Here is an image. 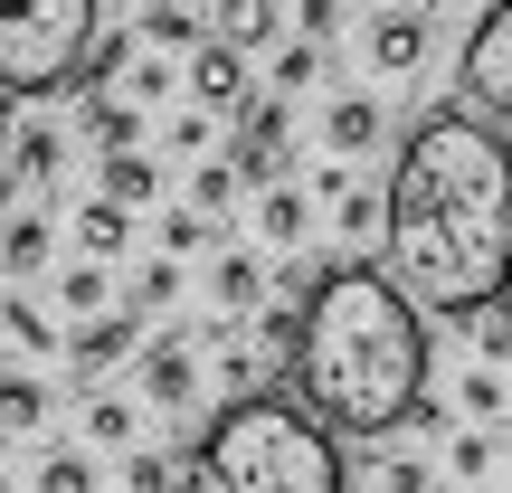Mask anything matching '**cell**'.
<instances>
[{"label":"cell","instance_id":"6","mask_svg":"<svg viewBox=\"0 0 512 493\" xmlns=\"http://www.w3.org/2000/svg\"><path fill=\"white\" fill-rule=\"evenodd\" d=\"M133 389H143V408H162V418H181L190 399H200V342H143L133 351Z\"/></svg>","mask_w":512,"mask_h":493},{"label":"cell","instance_id":"13","mask_svg":"<svg viewBox=\"0 0 512 493\" xmlns=\"http://www.w3.org/2000/svg\"><path fill=\"white\" fill-rule=\"evenodd\" d=\"M0 266L10 275L48 266V219H38V209H0Z\"/></svg>","mask_w":512,"mask_h":493},{"label":"cell","instance_id":"5","mask_svg":"<svg viewBox=\"0 0 512 493\" xmlns=\"http://www.w3.org/2000/svg\"><path fill=\"white\" fill-rule=\"evenodd\" d=\"M456 95H465V114H484V124H512V0H494V10L465 29Z\"/></svg>","mask_w":512,"mask_h":493},{"label":"cell","instance_id":"10","mask_svg":"<svg viewBox=\"0 0 512 493\" xmlns=\"http://www.w3.org/2000/svg\"><path fill=\"white\" fill-rule=\"evenodd\" d=\"M380 133H389L380 95H332V114H323V143L332 152H380Z\"/></svg>","mask_w":512,"mask_h":493},{"label":"cell","instance_id":"8","mask_svg":"<svg viewBox=\"0 0 512 493\" xmlns=\"http://www.w3.org/2000/svg\"><path fill=\"white\" fill-rule=\"evenodd\" d=\"M133 342H143V313L114 304V313H95V323H76V332H67V361H76V370H105V361H124Z\"/></svg>","mask_w":512,"mask_h":493},{"label":"cell","instance_id":"27","mask_svg":"<svg viewBox=\"0 0 512 493\" xmlns=\"http://www.w3.org/2000/svg\"><path fill=\"white\" fill-rule=\"evenodd\" d=\"M171 294H181V266H171V256H152V266H143V285H133V313H162Z\"/></svg>","mask_w":512,"mask_h":493},{"label":"cell","instance_id":"32","mask_svg":"<svg viewBox=\"0 0 512 493\" xmlns=\"http://www.w3.org/2000/svg\"><path fill=\"white\" fill-rule=\"evenodd\" d=\"M465 408H484V418L503 408V380H494V370H465Z\"/></svg>","mask_w":512,"mask_h":493},{"label":"cell","instance_id":"29","mask_svg":"<svg viewBox=\"0 0 512 493\" xmlns=\"http://www.w3.org/2000/svg\"><path fill=\"white\" fill-rule=\"evenodd\" d=\"M294 19H304V38H313V48H323V38L342 29V0H294Z\"/></svg>","mask_w":512,"mask_h":493},{"label":"cell","instance_id":"4","mask_svg":"<svg viewBox=\"0 0 512 493\" xmlns=\"http://www.w3.org/2000/svg\"><path fill=\"white\" fill-rule=\"evenodd\" d=\"M105 0H0V95H57L86 76Z\"/></svg>","mask_w":512,"mask_h":493},{"label":"cell","instance_id":"7","mask_svg":"<svg viewBox=\"0 0 512 493\" xmlns=\"http://www.w3.org/2000/svg\"><path fill=\"white\" fill-rule=\"evenodd\" d=\"M190 95H200V114H247V48L209 38V48L190 57Z\"/></svg>","mask_w":512,"mask_h":493},{"label":"cell","instance_id":"25","mask_svg":"<svg viewBox=\"0 0 512 493\" xmlns=\"http://www.w3.org/2000/svg\"><path fill=\"white\" fill-rule=\"evenodd\" d=\"M86 124H95V143H105V152H133V143H143V114H133V105H95Z\"/></svg>","mask_w":512,"mask_h":493},{"label":"cell","instance_id":"19","mask_svg":"<svg viewBox=\"0 0 512 493\" xmlns=\"http://www.w3.org/2000/svg\"><path fill=\"white\" fill-rule=\"evenodd\" d=\"M304 219H313L304 190H266V209H256V228H266L275 247H304Z\"/></svg>","mask_w":512,"mask_h":493},{"label":"cell","instance_id":"17","mask_svg":"<svg viewBox=\"0 0 512 493\" xmlns=\"http://www.w3.org/2000/svg\"><path fill=\"white\" fill-rule=\"evenodd\" d=\"M219 38L228 48H266L275 38V0H219Z\"/></svg>","mask_w":512,"mask_h":493},{"label":"cell","instance_id":"30","mask_svg":"<svg viewBox=\"0 0 512 493\" xmlns=\"http://www.w3.org/2000/svg\"><path fill=\"white\" fill-rule=\"evenodd\" d=\"M200 238H209V219H200V209H181V219H162V247H171V256H190Z\"/></svg>","mask_w":512,"mask_h":493},{"label":"cell","instance_id":"9","mask_svg":"<svg viewBox=\"0 0 512 493\" xmlns=\"http://www.w3.org/2000/svg\"><path fill=\"white\" fill-rule=\"evenodd\" d=\"M418 57H427V19L418 10H380L370 19V67L399 86V76H418Z\"/></svg>","mask_w":512,"mask_h":493},{"label":"cell","instance_id":"11","mask_svg":"<svg viewBox=\"0 0 512 493\" xmlns=\"http://www.w3.org/2000/svg\"><path fill=\"white\" fill-rule=\"evenodd\" d=\"M285 171V105H247V152H238V181H275Z\"/></svg>","mask_w":512,"mask_h":493},{"label":"cell","instance_id":"26","mask_svg":"<svg viewBox=\"0 0 512 493\" xmlns=\"http://www.w3.org/2000/svg\"><path fill=\"white\" fill-rule=\"evenodd\" d=\"M0 332H10L19 351H57V332H48V313H38V304H0Z\"/></svg>","mask_w":512,"mask_h":493},{"label":"cell","instance_id":"37","mask_svg":"<svg viewBox=\"0 0 512 493\" xmlns=\"http://www.w3.org/2000/svg\"><path fill=\"white\" fill-rule=\"evenodd\" d=\"M0 456H10V427H0Z\"/></svg>","mask_w":512,"mask_h":493},{"label":"cell","instance_id":"34","mask_svg":"<svg viewBox=\"0 0 512 493\" xmlns=\"http://www.w3.org/2000/svg\"><path fill=\"white\" fill-rule=\"evenodd\" d=\"M124 475H133V493H171V465H162V456H133Z\"/></svg>","mask_w":512,"mask_h":493},{"label":"cell","instance_id":"22","mask_svg":"<svg viewBox=\"0 0 512 493\" xmlns=\"http://www.w3.org/2000/svg\"><path fill=\"white\" fill-rule=\"evenodd\" d=\"M238 190H247V181H238V162H200V181H190V209H200V219H219Z\"/></svg>","mask_w":512,"mask_h":493},{"label":"cell","instance_id":"16","mask_svg":"<svg viewBox=\"0 0 512 493\" xmlns=\"http://www.w3.org/2000/svg\"><path fill=\"white\" fill-rule=\"evenodd\" d=\"M105 200H124V209L162 200V171H152L143 152H105Z\"/></svg>","mask_w":512,"mask_h":493},{"label":"cell","instance_id":"21","mask_svg":"<svg viewBox=\"0 0 512 493\" xmlns=\"http://www.w3.org/2000/svg\"><path fill=\"white\" fill-rule=\"evenodd\" d=\"M370 493H437V465L427 456H380L370 465Z\"/></svg>","mask_w":512,"mask_h":493},{"label":"cell","instance_id":"35","mask_svg":"<svg viewBox=\"0 0 512 493\" xmlns=\"http://www.w3.org/2000/svg\"><path fill=\"white\" fill-rule=\"evenodd\" d=\"M171 143H181V152H209V114H171Z\"/></svg>","mask_w":512,"mask_h":493},{"label":"cell","instance_id":"24","mask_svg":"<svg viewBox=\"0 0 512 493\" xmlns=\"http://www.w3.org/2000/svg\"><path fill=\"white\" fill-rule=\"evenodd\" d=\"M38 493H95V465H86V446H67V456H48V465H38Z\"/></svg>","mask_w":512,"mask_h":493},{"label":"cell","instance_id":"12","mask_svg":"<svg viewBox=\"0 0 512 493\" xmlns=\"http://www.w3.org/2000/svg\"><path fill=\"white\" fill-rule=\"evenodd\" d=\"M209 294H219V313H228V323H247V313L266 304V275H256V256H238V247H228L219 266H209Z\"/></svg>","mask_w":512,"mask_h":493},{"label":"cell","instance_id":"31","mask_svg":"<svg viewBox=\"0 0 512 493\" xmlns=\"http://www.w3.org/2000/svg\"><path fill=\"white\" fill-rule=\"evenodd\" d=\"M446 456H456V475H465V484H475V475H484V465H494V446H484V437H446Z\"/></svg>","mask_w":512,"mask_h":493},{"label":"cell","instance_id":"36","mask_svg":"<svg viewBox=\"0 0 512 493\" xmlns=\"http://www.w3.org/2000/svg\"><path fill=\"white\" fill-rule=\"evenodd\" d=\"M0 162H10V124H0Z\"/></svg>","mask_w":512,"mask_h":493},{"label":"cell","instance_id":"15","mask_svg":"<svg viewBox=\"0 0 512 493\" xmlns=\"http://www.w3.org/2000/svg\"><path fill=\"white\" fill-rule=\"evenodd\" d=\"M76 238H86V256L105 266V256H124V238H133V209H124V200H86V219H76Z\"/></svg>","mask_w":512,"mask_h":493},{"label":"cell","instance_id":"28","mask_svg":"<svg viewBox=\"0 0 512 493\" xmlns=\"http://www.w3.org/2000/svg\"><path fill=\"white\" fill-rule=\"evenodd\" d=\"M475 323H484V342H494L503 361H512V275H503V294H494V304L475 313Z\"/></svg>","mask_w":512,"mask_h":493},{"label":"cell","instance_id":"1","mask_svg":"<svg viewBox=\"0 0 512 493\" xmlns=\"http://www.w3.org/2000/svg\"><path fill=\"white\" fill-rule=\"evenodd\" d=\"M389 275L408 304L437 313H484L512 275V143L503 124L446 105L408 133L389 171Z\"/></svg>","mask_w":512,"mask_h":493},{"label":"cell","instance_id":"23","mask_svg":"<svg viewBox=\"0 0 512 493\" xmlns=\"http://www.w3.org/2000/svg\"><path fill=\"white\" fill-rule=\"evenodd\" d=\"M86 437L95 446H133V399H86Z\"/></svg>","mask_w":512,"mask_h":493},{"label":"cell","instance_id":"2","mask_svg":"<svg viewBox=\"0 0 512 493\" xmlns=\"http://www.w3.org/2000/svg\"><path fill=\"white\" fill-rule=\"evenodd\" d=\"M294 399L332 437H389L427 399V323L389 266H323L304 294V342L285 361Z\"/></svg>","mask_w":512,"mask_h":493},{"label":"cell","instance_id":"39","mask_svg":"<svg viewBox=\"0 0 512 493\" xmlns=\"http://www.w3.org/2000/svg\"><path fill=\"white\" fill-rule=\"evenodd\" d=\"M190 493H200V484H190Z\"/></svg>","mask_w":512,"mask_h":493},{"label":"cell","instance_id":"18","mask_svg":"<svg viewBox=\"0 0 512 493\" xmlns=\"http://www.w3.org/2000/svg\"><path fill=\"white\" fill-rule=\"evenodd\" d=\"M38 418H48V389H38L29 370H0V427L19 437V427H38Z\"/></svg>","mask_w":512,"mask_h":493},{"label":"cell","instance_id":"20","mask_svg":"<svg viewBox=\"0 0 512 493\" xmlns=\"http://www.w3.org/2000/svg\"><path fill=\"white\" fill-rule=\"evenodd\" d=\"M57 304H67L76 323H95V313H114V304H105V266H95V256H86V266H67V275H57Z\"/></svg>","mask_w":512,"mask_h":493},{"label":"cell","instance_id":"3","mask_svg":"<svg viewBox=\"0 0 512 493\" xmlns=\"http://www.w3.org/2000/svg\"><path fill=\"white\" fill-rule=\"evenodd\" d=\"M200 493H351L332 427L304 399H228L200 437Z\"/></svg>","mask_w":512,"mask_h":493},{"label":"cell","instance_id":"14","mask_svg":"<svg viewBox=\"0 0 512 493\" xmlns=\"http://www.w3.org/2000/svg\"><path fill=\"white\" fill-rule=\"evenodd\" d=\"M57 162H67V133H57V124H19V143H10V171H19V181H57Z\"/></svg>","mask_w":512,"mask_h":493},{"label":"cell","instance_id":"38","mask_svg":"<svg viewBox=\"0 0 512 493\" xmlns=\"http://www.w3.org/2000/svg\"><path fill=\"white\" fill-rule=\"evenodd\" d=\"M0 493H10V475H0Z\"/></svg>","mask_w":512,"mask_h":493},{"label":"cell","instance_id":"33","mask_svg":"<svg viewBox=\"0 0 512 493\" xmlns=\"http://www.w3.org/2000/svg\"><path fill=\"white\" fill-rule=\"evenodd\" d=\"M275 86H285V95L313 86V48H285V57H275Z\"/></svg>","mask_w":512,"mask_h":493}]
</instances>
